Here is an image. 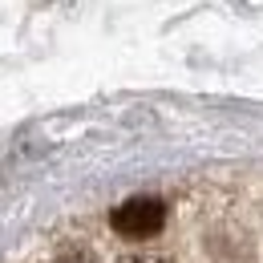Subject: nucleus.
<instances>
[{
	"mask_svg": "<svg viewBox=\"0 0 263 263\" xmlns=\"http://www.w3.org/2000/svg\"><path fill=\"white\" fill-rule=\"evenodd\" d=\"M109 223L118 235H126V239H150V235H158L166 223V206L162 198H130V202H122L114 215H109Z\"/></svg>",
	"mask_w": 263,
	"mask_h": 263,
	"instance_id": "f257e3e1",
	"label": "nucleus"
},
{
	"mask_svg": "<svg viewBox=\"0 0 263 263\" xmlns=\"http://www.w3.org/2000/svg\"><path fill=\"white\" fill-rule=\"evenodd\" d=\"M122 263H166V259H154V255H130V259H122Z\"/></svg>",
	"mask_w": 263,
	"mask_h": 263,
	"instance_id": "f03ea898",
	"label": "nucleus"
}]
</instances>
